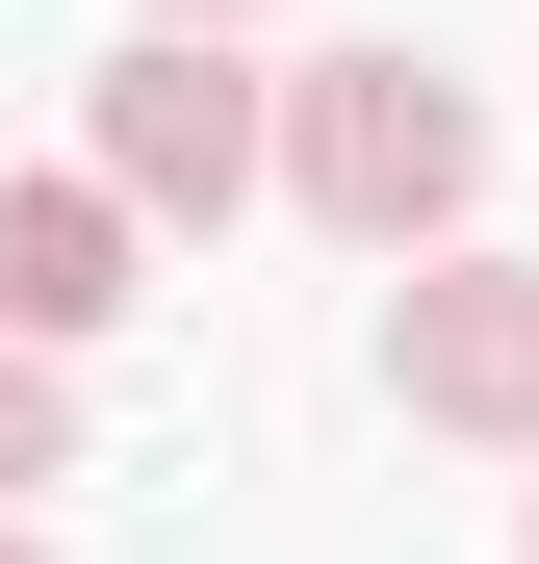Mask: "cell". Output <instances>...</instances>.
I'll return each instance as SVG.
<instances>
[{
    "mask_svg": "<svg viewBox=\"0 0 539 564\" xmlns=\"http://www.w3.org/2000/svg\"><path fill=\"white\" fill-rule=\"evenodd\" d=\"M283 206L359 231V257H463V206H488V104H463L436 52H334V77H283Z\"/></svg>",
    "mask_w": 539,
    "mask_h": 564,
    "instance_id": "cell-1",
    "label": "cell"
},
{
    "mask_svg": "<svg viewBox=\"0 0 539 564\" xmlns=\"http://www.w3.org/2000/svg\"><path fill=\"white\" fill-rule=\"evenodd\" d=\"M77 180H104L129 231H231L257 180H283V104H257L206 26H129V52H104V104H77Z\"/></svg>",
    "mask_w": 539,
    "mask_h": 564,
    "instance_id": "cell-2",
    "label": "cell"
},
{
    "mask_svg": "<svg viewBox=\"0 0 539 564\" xmlns=\"http://www.w3.org/2000/svg\"><path fill=\"white\" fill-rule=\"evenodd\" d=\"M386 411L539 462V257H411V282H386Z\"/></svg>",
    "mask_w": 539,
    "mask_h": 564,
    "instance_id": "cell-3",
    "label": "cell"
},
{
    "mask_svg": "<svg viewBox=\"0 0 539 564\" xmlns=\"http://www.w3.org/2000/svg\"><path fill=\"white\" fill-rule=\"evenodd\" d=\"M129 206H104V180H0V334H26V359H77V334H104L129 308Z\"/></svg>",
    "mask_w": 539,
    "mask_h": 564,
    "instance_id": "cell-4",
    "label": "cell"
},
{
    "mask_svg": "<svg viewBox=\"0 0 539 564\" xmlns=\"http://www.w3.org/2000/svg\"><path fill=\"white\" fill-rule=\"evenodd\" d=\"M52 462H77V359H26V334H0V513H26Z\"/></svg>",
    "mask_w": 539,
    "mask_h": 564,
    "instance_id": "cell-5",
    "label": "cell"
},
{
    "mask_svg": "<svg viewBox=\"0 0 539 564\" xmlns=\"http://www.w3.org/2000/svg\"><path fill=\"white\" fill-rule=\"evenodd\" d=\"M129 26H206V52H231V26H257V0H129Z\"/></svg>",
    "mask_w": 539,
    "mask_h": 564,
    "instance_id": "cell-6",
    "label": "cell"
},
{
    "mask_svg": "<svg viewBox=\"0 0 539 564\" xmlns=\"http://www.w3.org/2000/svg\"><path fill=\"white\" fill-rule=\"evenodd\" d=\"M0 564H52V539H26V513H0Z\"/></svg>",
    "mask_w": 539,
    "mask_h": 564,
    "instance_id": "cell-7",
    "label": "cell"
},
{
    "mask_svg": "<svg viewBox=\"0 0 539 564\" xmlns=\"http://www.w3.org/2000/svg\"><path fill=\"white\" fill-rule=\"evenodd\" d=\"M514 564H539V513H514Z\"/></svg>",
    "mask_w": 539,
    "mask_h": 564,
    "instance_id": "cell-8",
    "label": "cell"
}]
</instances>
